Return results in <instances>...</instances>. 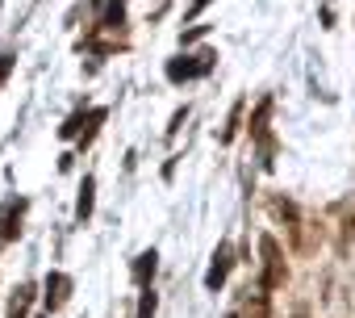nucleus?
<instances>
[{"label": "nucleus", "mask_w": 355, "mask_h": 318, "mask_svg": "<svg viewBox=\"0 0 355 318\" xmlns=\"http://www.w3.org/2000/svg\"><path fill=\"white\" fill-rule=\"evenodd\" d=\"M259 256H263V293H272V289H280L288 281V264H284V251H280V243L272 235L259 239Z\"/></svg>", "instance_id": "nucleus-1"}, {"label": "nucleus", "mask_w": 355, "mask_h": 318, "mask_svg": "<svg viewBox=\"0 0 355 318\" xmlns=\"http://www.w3.org/2000/svg\"><path fill=\"white\" fill-rule=\"evenodd\" d=\"M21 214H26V201H9V206H0V239H17L21 235Z\"/></svg>", "instance_id": "nucleus-2"}, {"label": "nucleus", "mask_w": 355, "mask_h": 318, "mask_svg": "<svg viewBox=\"0 0 355 318\" xmlns=\"http://www.w3.org/2000/svg\"><path fill=\"white\" fill-rule=\"evenodd\" d=\"M272 214L293 231V243H297V247H305V243H301V214H297V206H293L288 197H272Z\"/></svg>", "instance_id": "nucleus-3"}, {"label": "nucleus", "mask_w": 355, "mask_h": 318, "mask_svg": "<svg viewBox=\"0 0 355 318\" xmlns=\"http://www.w3.org/2000/svg\"><path fill=\"white\" fill-rule=\"evenodd\" d=\"M67 297H71V276H67V272H51V276H46V306L59 310Z\"/></svg>", "instance_id": "nucleus-4"}, {"label": "nucleus", "mask_w": 355, "mask_h": 318, "mask_svg": "<svg viewBox=\"0 0 355 318\" xmlns=\"http://www.w3.org/2000/svg\"><path fill=\"white\" fill-rule=\"evenodd\" d=\"M209 67H214L209 51L201 55V63H180V59H175V63H167V80H193V76H205Z\"/></svg>", "instance_id": "nucleus-5"}, {"label": "nucleus", "mask_w": 355, "mask_h": 318, "mask_svg": "<svg viewBox=\"0 0 355 318\" xmlns=\"http://www.w3.org/2000/svg\"><path fill=\"white\" fill-rule=\"evenodd\" d=\"M226 276H230V247L222 243V247L214 251V268L205 272V285H209V289H222V285H226Z\"/></svg>", "instance_id": "nucleus-6"}, {"label": "nucleus", "mask_w": 355, "mask_h": 318, "mask_svg": "<svg viewBox=\"0 0 355 318\" xmlns=\"http://www.w3.org/2000/svg\"><path fill=\"white\" fill-rule=\"evenodd\" d=\"M80 122H84V117H71V122L63 126V138H76V134H80ZM88 122H92V126L84 130V142L96 134V122H105V109H92V113H88Z\"/></svg>", "instance_id": "nucleus-7"}, {"label": "nucleus", "mask_w": 355, "mask_h": 318, "mask_svg": "<svg viewBox=\"0 0 355 318\" xmlns=\"http://www.w3.org/2000/svg\"><path fill=\"white\" fill-rule=\"evenodd\" d=\"M243 318H272V301H268V293H263V289L247 297V306H243Z\"/></svg>", "instance_id": "nucleus-8"}, {"label": "nucleus", "mask_w": 355, "mask_h": 318, "mask_svg": "<svg viewBox=\"0 0 355 318\" xmlns=\"http://www.w3.org/2000/svg\"><path fill=\"white\" fill-rule=\"evenodd\" d=\"M155 260H159L155 251H142V256L134 260V281H138V285H146V281L155 276Z\"/></svg>", "instance_id": "nucleus-9"}, {"label": "nucleus", "mask_w": 355, "mask_h": 318, "mask_svg": "<svg viewBox=\"0 0 355 318\" xmlns=\"http://www.w3.org/2000/svg\"><path fill=\"white\" fill-rule=\"evenodd\" d=\"M30 301H34V285H21V289H17V297H13V306H9V318H26Z\"/></svg>", "instance_id": "nucleus-10"}, {"label": "nucleus", "mask_w": 355, "mask_h": 318, "mask_svg": "<svg viewBox=\"0 0 355 318\" xmlns=\"http://www.w3.org/2000/svg\"><path fill=\"white\" fill-rule=\"evenodd\" d=\"M351 239H355V206L347 210V218H343V231H338V251H347L351 247Z\"/></svg>", "instance_id": "nucleus-11"}, {"label": "nucleus", "mask_w": 355, "mask_h": 318, "mask_svg": "<svg viewBox=\"0 0 355 318\" xmlns=\"http://www.w3.org/2000/svg\"><path fill=\"white\" fill-rule=\"evenodd\" d=\"M92 189H96V181L88 176V181H84V193H80V206H76V214H80V218H88V214H92Z\"/></svg>", "instance_id": "nucleus-12"}, {"label": "nucleus", "mask_w": 355, "mask_h": 318, "mask_svg": "<svg viewBox=\"0 0 355 318\" xmlns=\"http://www.w3.org/2000/svg\"><path fill=\"white\" fill-rule=\"evenodd\" d=\"M239 126H243V105H234V113H230V126L222 130V142H234V134H239Z\"/></svg>", "instance_id": "nucleus-13"}, {"label": "nucleus", "mask_w": 355, "mask_h": 318, "mask_svg": "<svg viewBox=\"0 0 355 318\" xmlns=\"http://www.w3.org/2000/svg\"><path fill=\"white\" fill-rule=\"evenodd\" d=\"M155 314V293L150 289H142V301H138V318H150Z\"/></svg>", "instance_id": "nucleus-14"}, {"label": "nucleus", "mask_w": 355, "mask_h": 318, "mask_svg": "<svg viewBox=\"0 0 355 318\" xmlns=\"http://www.w3.org/2000/svg\"><path fill=\"white\" fill-rule=\"evenodd\" d=\"M9 72H13V55H0V84L9 80Z\"/></svg>", "instance_id": "nucleus-15"}, {"label": "nucleus", "mask_w": 355, "mask_h": 318, "mask_svg": "<svg viewBox=\"0 0 355 318\" xmlns=\"http://www.w3.org/2000/svg\"><path fill=\"white\" fill-rule=\"evenodd\" d=\"M205 5H209V0H197V5H193V13H201V9H205Z\"/></svg>", "instance_id": "nucleus-16"}]
</instances>
